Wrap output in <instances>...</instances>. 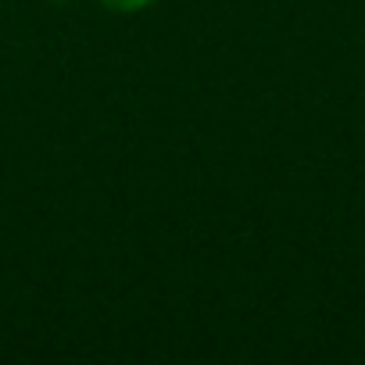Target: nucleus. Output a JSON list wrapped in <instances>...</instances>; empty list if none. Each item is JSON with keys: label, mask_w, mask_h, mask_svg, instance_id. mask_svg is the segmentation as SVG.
<instances>
[{"label": "nucleus", "mask_w": 365, "mask_h": 365, "mask_svg": "<svg viewBox=\"0 0 365 365\" xmlns=\"http://www.w3.org/2000/svg\"><path fill=\"white\" fill-rule=\"evenodd\" d=\"M97 4H104V8L115 11V15H136V11L150 8L154 0H97Z\"/></svg>", "instance_id": "1"}]
</instances>
